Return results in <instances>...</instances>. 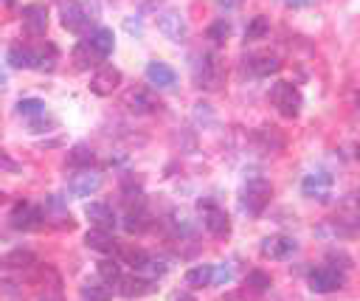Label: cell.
I'll list each match as a JSON object with an SVG mask.
<instances>
[{
    "label": "cell",
    "instance_id": "cell-7",
    "mask_svg": "<svg viewBox=\"0 0 360 301\" xmlns=\"http://www.w3.org/2000/svg\"><path fill=\"white\" fill-rule=\"evenodd\" d=\"M101 183H104V177H101V172H96V169H76L73 174H70V180H68V191L73 194V197H90V194H96L98 188H101Z\"/></svg>",
    "mask_w": 360,
    "mask_h": 301
},
{
    "label": "cell",
    "instance_id": "cell-28",
    "mask_svg": "<svg viewBox=\"0 0 360 301\" xmlns=\"http://www.w3.org/2000/svg\"><path fill=\"white\" fill-rule=\"evenodd\" d=\"M17 115L34 121V118L48 115V110H45V101L42 98H22V101H17Z\"/></svg>",
    "mask_w": 360,
    "mask_h": 301
},
{
    "label": "cell",
    "instance_id": "cell-34",
    "mask_svg": "<svg viewBox=\"0 0 360 301\" xmlns=\"http://www.w3.org/2000/svg\"><path fill=\"white\" fill-rule=\"evenodd\" d=\"M121 259H124L132 270H143L146 262H149V253L141 250V248H121Z\"/></svg>",
    "mask_w": 360,
    "mask_h": 301
},
{
    "label": "cell",
    "instance_id": "cell-30",
    "mask_svg": "<svg viewBox=\"0 0 360 301\" xmlns=\"http://www.w3.org/2000/svg\"><path fill=\"white\" fill-rule=\"evenodd\" d=\"M211 267L214 264H194L191 270H186V284L188 287H208L211 284Z\"/></svg>",
    "mask_w": 360,
    "mask_h": 301
},
{
    "label": "cell",
    "instance_id": "cell-1",
    "mask_svg": "<svg viewBox=\"0 0 360 301\" xmlns=\"http://www.w3.org/2000/svg\"><path fill=\"white\" fill-rule=\"evenodd\" d=\"M191 76H194V84L200 90H217L222 84V62L214 51H205V53H197L194 62H191Z\"/></svg>",
    "mask_w": 360,
    "mask_h": 301
},
{
    "label": "cell",
    "instance_id": "cell-15",
    "mask_svg": "<svg viewBox=\"0 0 360 301\" xmlns=\"http://www.w3.org/2000/svg\"><path fill=\"white\" fill-rule=\"evenodd\" d=\"M20 17H22V28L28 34H34V37L45 34V28H48V8L45 6H39V3L22 6V14Z\"/></svg>",
    "mask_w": 360,
    "mask_h": 301
},
{
    "label": "cell",
    "instance_id": "cell-18",
    "mask_svg": "<svg viewBox=\"0 0 360 301\" xmlns=\"http://www.w3.org/2000/svg\"><path fill=\"white\" fill-rule=\"evenodd\" d=\"M70 59H73L76 70H90V68H96V65L101 62V56H98V53L93 51V45H90V39H82V42H76V48H73Z\"/></svg>",
    "mask_w": 360,
    "mask_h": 301
},
{
    "label": "cell",
    "instance_id": "cell-4",
    "mask_svg": "<svg viewBox=\"0 0 360 301\" xmlns=\"http://www.w3.org/2000/svg\"><path fill=\"white\" fill-rule=\"evenodd\" d=\"M309 287L315 293H335V290H343L346 287V273L335 264H321V267H312L309 276H307Z\"/></svg>",
    "mask_w": 360,
    "mask_h": 301
},
{
    "label": "cell",
    "instance_id": "cell-40",
    "mask_svg": "<svg viewBox=\"0 0 360 301\" xmlns=\"http://www.w3.org/2000/svg\"><path fill=\"white\" fill-rule=\"evenodd\" d=\"M219 6H225V8H233V6H239V0H217Z\"/></svg>",
    "mask_w": 360,
    "mask_h": 301
},
{
    "label": "cell",
    "instance_id": "cell-14",
    "mask_svg": "<svg viewBox=\"0 0 360 301\" xmlns=\"http://www.w3.org/2000/svg\"><path fill=\"white\" fill-rule=\"evenodd\" d=\"M202 222H205L208 233L217 236V239H222V236L231 233V217H228L225 208H219V205H205V211H202Z\"/></svg>",
    "mask_w": 360,
    "mask_h": 301
},
{
    "label": "cell",
    "instance_id": "cell-38",
    "mask_svg": "<svg viewBox=\"0 0 360 301\" xmlns=\"http://www.w3.org/2000/svg\"><path fill=\"white\" fill-rule=\"evenodd\" d=\"M127 31H135V34H141V20H135L132 23V17L127 20Z\"/></svg>",
    "mask_w": 360,
    "mask_h": 301
},
{
    "label": "cell",
    "instance_id": "cell-25",
    "mask_svg": "<svg viewBox=\"0 0 360 301\" xmlns=\"http://www.w3.org/2000/svg\"><path fill=\"white\" fill-rule=\"evenodd\" d=\"M124 231L127 233H141V231H146L149 228V219H146V211H143V205L141 208H127V214H124Z\"/></svg>",
    "mask_w": 360,
    "mask_h": 301
},
{
    "label": "cell",
    "instance_id": "cell-19",
    "mask_svg": "<svg viewBox=\"0 0 360 301\" xmlns=\"http://www.w3.org/2000/svg\"><path fill=\"white\" fill-rule=\"evenodd\" d=\"M115 284H118V293L124 298H141V295H146L152 290V281L141 278V276H121Z\"/></svg>",
    "mask_w": 360,
    "mask_h": 301
},
{
    "label": "cell",
    "instance_id": "cell-11",
    "mask_svg": "<svg viewBox=\"0 0 360 301\" xmlns=\"http://www.w3.org/2000/svg\"><path fill=\"white\" fill-rule=\"evenodd\" d=\"M124 107H127L129 113H135V115H149V113H155L160 104H158V98L152 96L149 87H129V90L124 93Z\"/></svg>",
    "mask_w": 360,
    "mask_h": 301
},
{
    "label": "cell",
    "instance_id": "cell-32",
    "mask_svg": "<svg viewBox=\"0 0 360 301\" xmlns=\"http://www.w3.org/2000/svg\"><path fill=\"white\" fill-rule=\"evenodd\" d=\"M228 34H231V23L225 20V17H219V20H214L211 25H208V31H205V37L214 42V45H222L225 39H228Z\"/></svg>",
    "mask_w": 360,
    "mask_h": 301
},
{
    "label": "cell",
    "instance_id": "cell-12",
    "mask_svg": "<svg viewBox=\"0 0 360 301\" xmlns=\"http://www.w3.org/2000/svg\"><path fill=\"white\" fill-rule=\"evenodd\" d=\"M121 79H124V76H121L118 68L104 65V68H98V70L93 73V79H90V90H93L96 96H112V93L118 90Z\"/></svg>",
    "mask_w": 360,
    "mask_h": 301
},
{
    "label": "cell",
    "instance_id": "cell-5",
    "mask_svg": "<svg viewBox=\"0 0 360 301\" xmlns=\"http://www.w3.org/2000/svg\"><path fill=\"white\" fill-rule=\"evenodd\" d=\"M158 31L169 42H177V45L188 39V23H186V17H183L180 8H163L158 14Z\"/></svg>",
    "mask_w": 360,
    "mask_h": 301
},
{
    "label": "cell",
    "instance_id": "cell-35",
    "mask_svg": "<svg viewBox=\"0 0 360 301\" xmlns=\"http://www.w3.org/2000/svg\"><path fill=\"white\" fill-rule=\"evenodd\" d=\"M98 278L112 287V284L121 278V264L112 262V259H101V262H98Z\"/></svg>",
    "mask_w": 360,
    "mask_h": 301
},
{
    "label": "cell",
    "instance_id": "cell-22",
    "mask_svg": "<svg viewBox=\"0 0 360 301\" xmlns=\"http://www.w3.org/2000/svg\"><path fill=\"white\" fill-rule=\"evenodd\" d=\"M90 45H93V51H96L101 59H107V56L112 53V48H115V37H112L110 28H96V31L90 34Z\"/></svg>",
    "mask_w": 360,
    "mask_h": 301
},
{
    "label": "cell",
    "instance_id": "cell-10",
    "mask_svg": "<svg viewBox=\"0 0 360 301\" xmlns=\"http://www.w3.org/2000/svg\"><path fill=\"white\" fill-rule=\"evenodd\" d=\"M259 250H262V256H267V259H278V262H281V259H290V256L298 250V242H295V236L273 233V236L262 239Z\"/></svg>",
    "mask_w": 360,
    "mask_h": 301
},
{
    "label": "cell",
    "instance_id": "cell-36",
    "mask_svg": "<svg viewBox=\"0 0 360 301\" xmlns=\"http://www.w3.org/2000/svg\"><path fill=\"white\" fill-rule=\"evenodd\" d=\"M166 301H197L188 290H174V293H169V298Z\"/></svg>",
    "mask_w": 360,
    "mask_h": 301
},
{
    "label": "cell",
    "instance_id": "cell-16",
    "mask_svg": "<svg viewBox=\"0 0 360 301\" xmlns=\"http://www.w3.org/2000/svg\"><path fill=\"white\" fill-rule=\"evenodd\" d=\"M84 217L90 219L93 228H101V231H112L115 222H118L112 205H107V203H90V205L84 208Z\"/></svg>",
    "mask_w": 360,
    "mask_h": 301
},
{
    "label": "cell",
    "instance_id": "cell-3",
    "mask_svg": "<svg viewBox=\"0 0 360 301\" xmlns=\"http://www.w3.org/2000/svg\"><path fill=\"white\" fill-rule=\"evenodd\" d=\"M273 200V186L264 180V177H250L242 188V205L248 214H262Z\"/></svg>",
    "mask_w": 360,
    "mask_h": 301
},
{
    "label": "cell",
    "instance_id": "cell-39",
    "mask_svg": "<svg viewBox=\"0 0 360 301\" xmlns=\"http://www.w3.org/2000/svg\"><path fill=\"white\" fill-rule=\"evenodd\" d=\"M312 0H287V6H292V8H304V6H309Z\"/></svg>",
    "mask_w": 360,
    "mask_h": 301
},
{
    "label": "cell",
    "instance_id": "cell-2",
    "mask_svg": "<svg viewBox=\"0 0 360 301\" xmlns=\"http://www.w3.org/2000/svg\"><path fill=\"white\" fill-rule=\"evenodd\" d=\"M270 104L284 115V118H295L301 113V93L292 82H276L270 87Z\"/></svg>",
    "mask_w": 360,
    "mask_h": 301
},
{
    "label": "cell",
    "instance_id": "cell-37",
    "mask_svg": "<svg viewBox=\"0 0 360 301\" xmlns=\"http://www.w3.org/2000/svg\"><path fill=\"white\" fill-rule=\"evenodd\" d=\"M0 166H3V169H17V163H14L3 149H0Z\"/></svg>",
    "mask_w": 360,
    "mask_h": 301
},
{
    "label": "cell",
    "instance_id": "cell-13",
    "mask_svg": "<svg viewBox=\"0 0 360 301\" xmlns=\"http://www.w3.org/2000/svg\"><path fill=\"white\" fill-rule=\"evenodd\" d=\"M39 211H42L45 225H59V228H70V225H73V222H70V211H68L65 200H62V197H56V194H48Z\"/></svg>",
    "mask_w": 360,
    "mask_h": 301
},
{
    "label": "cell",
    "instance_id": "cell-8",
    "mask_svg": "<svg viewBox=\"0 0 360 301\" xmlns=\"http://www.w3.org/2000/svg\"><path fill=\"white\" fill-rule=\"evenodd\" d=\"M332 186H335L332 174H329V172H323V169H318V172H309V174L301 180V194H304V197H309V200L323 203V200H329Z\"/></svg>",
    "mask_w": 360,
    "mask_h": 301
},
{
    "label": "cell",
    "instance_id": "cell-23",
    "mask_svg": "<svg viewBox=\"0 0 360 301\" xmlns=\"http://www.w3.org/2000/svg\"><path fill=\"white\" fill-rule=\"evenodd\" d=\"M248 68H250V73H256V76H270V73H276V70L281 68V62H278L276 56H270V53H259V56H250Z\"/></svg>",
    "mask_w": 360,
    "mask_h": 301
},
{
    "label": "cell",
    "instance_id": "cell-17",
    "mask_svg": "<svg viewBox=\"0 0 360 301\" xmlns=\"http://www.w3.org/2000/svg\"><path fill=\"white\" fill-rule=\"evenodd\" d=\"M146 82L155 84V87H172V84L177 82V73H174V68H169L166 62L152 59V62L146 65Z\"/></svg>",
    "mask_w": 360,
    "mask_h": 301
},
{
    "label": "cell",
    "instance_id": "cell-24",
    "mask_svg": "<svg viewBox=\"0 0 360 301\" xmlns=\"http://www.w3.org/2000/svg\"><path fill=\"white\" fill-rule=\"evenodd\" d=\"M93 160H96V152H93L90 146H84V143H76V146L68 152V158H65V163L73 166V169H87Z\"/></svg>",
    "mask_w": 360,
    "mask_h": 301
},
{
    "label": "cell",
    "instance_id": "cell-9",
    "mask_svg": "<svg viewBox=\"0 0 360 301\" xmlns=\"http://www.w3.org/2000/svg\"><path fill=\"white\" fill-rule=\"evenodd\" d=\"M8 222H11V228H17V231H34V228H42V225H45L42 211H39L37 205H31V203H17V205L11 208V214H8Z\"/></svg>",
    "mask_w": 360,
    "mask_h": 301
},
{
    "label": "cell",
    "instance_id": "cell-29",
    "mask_svg": "<svg viewBox=\"0 0 360 301\" xmlns=\"http://www.w3.org/2000/svg\"><path fill=\"white\" fill-rule=\"evenodd\" d=\"M267 34H270V20H267L264 14H256V17L248 23V28H245V39H248V42L264 39Z\"/></svg>",
    "mask_w": 360,
    "mask_h": 301
},
{
    "label": "cell",
    "instance_id": "cell-6",
    "mask_svg": "<svg viewBox=\"0 0 360 301\" xmlns=\"http://www.w3.org/2000/svg\"><path fill=\"white\" fill-rule=\"evenodd\" d=\"M93 20H96V11H90L87 6H82L79 0H65V3H62V25H65L68 31L84 34Z\"/></svg>",
    "mask_w": 360,
    "mask_h": 301
},
{
    "label": "cell",
    "instance_id": "cell-27",
    "mask_svg": "<svg viewBox=\"0 0 360 301\" xmlns=\"http://www.w3.org/2000/svg\"><path fill=\"white\" fill-rule=\"evenodd\" d=\"M82 295H84V301H110L112 298V287L104 284L101 278L98 281H84L82 284Z\"/></svg>",
    "mask_w": 360,
    "mask_h": 301
},
{
    "label": "cell",
    "instance_id": "cell-31",
    "mask_svg": "<svg viewBox=\"0 0 360 301\" xmlns=\"http://www.w3.org/2000/svg\"><path fill=\"white\" fill-rule=\"evenodd\" d=\"M245 287H248L253 295H262V293L270 290V276H267L264 270H250V273L245 276Z\"/></svg>",
    "mask_w": 360,
    "mask_h": 301
},
{
    "label": "cell",
    "instance_id": "cell-21",
    "mask_svg": "<svg viewBox=\"0 0 360 301\" xmlns=\"http://www.w3.org/2000/svg\"><path fill=\"white\" fill-rule=\"evenodd\" d=\"M31 68H37V70H53L56 68V48L51 42L31 48Z\"/></svg>",
    "mask_w": 360,
    "mask_h": 301
},
{
    "label": "cell",
    "instance_id": "cell-33",
    "mask_svg": "<svg viewBox=\"0 0 360 301\" xmlns=\"http://www.w3.org/2000/svg\"><path fill=\"white\" fill-rule=\"evenodd\" d=\"M8 65L11 68H31V48L28 45H11L8 48Z\"/></svg>",
    "mask_w": 360,
    "mask_h": 301
},
{
    "label": "cell",
    "instance_id": "cell-20",
    "mask_svg": "<svg viewBox=\"0 0 360 301\" xmlns=\"http://www.w3.org/2000/svg\"><path fill=\"white\" fill-rule=\"evenodd\" d=\"M84 245L90 248V250H96V253H112L118 245H115V239H112V233L110 231H101V228H90L87 233H84Z\"/></svg>",
    "mask_w": 360,
    "mask_h": 301
},
{
    "label": "cell",
    "instance_id": "cell-26",
    "mask_svg": "<svg viewBox=\"0 0 360 301\" xmlns=\"http://www.w3.org/2000/svg\"><path fill=\"white\" fill-rule=\"evenodd\" d=\"M31 264H37V256L31 250H22V248H17V250L3 256V267H8V270H25Z\"/></svg>",
    "mask_w": 360,
    "mask_h": 301
}]
</instances>
